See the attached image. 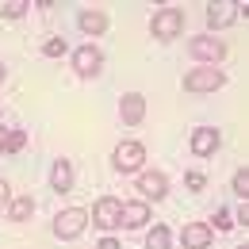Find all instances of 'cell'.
Listing matches in <instances>:
<instances>
[{
	"label": "cell",
	"instance_id": "cell-1",
	"mask_svg": "<svg viewBox=\"0 0 249 249\" xmlns=\"http://www.w3.org/2000/svg\"><path fill=\"white\" fill-rule=\"evenodd\" d=\"M184 8H177V4H169V8H161V12H154V19H150V31H154V38H161V42H169V38H177V35L184 31Z\"/></svg>",
	"mask_w": 249,
	"mask_h": 249
},
{
	"label": "cell",
	"instance_id": "cell-2",
	"mask_svg": "<svg viewBox=\"0 0 249 249\" xmlns=\"http://www.w3.org/2000/svg\"><path fill=\"white\" fill-rule=\"evenodd\" d=\"M226 85V73L218 69V65H196L192 73H184V92H215Z\"/></svg>",
	"mask_w": 249,
	"mask_h": 249
},
{
	"label": "cell",
	"instance_id": "cell-3",
	"mask_svg": "<svg viewBox=\"0 0 249 249\" xmlns=\"http://www.w3.org/2000/svg\"><path fill=\"white\" fill-rule=\"evenodd\" d=\"M85 226H89V211H85V207H65V211L54 215V234H58L62 242L81 238V234H85Z\"/></svg>",
	"mask_w": 249,
	"mask_h": 249
},
{
	"label": "cell",
	"instance_id": "cell-4",
	"mask_svg": "<svg viewBox=\"0 0 249 249\" xmlns=\"http://www.w3.org/2000/svg\"><path fill=\"white\" fill-rule=\"evenodd\" d=\"M188 50H192V58L199 65H218L226 58V42H222L218 35H196V38L188 42Z\"/></svg>",
	"mask_w": 249,
	"mask_h": 249
},
{
	"label": "cell",
	"instance_id": "cell-5",
	"mask_svg": "<svg viewBox=\"0 0 249 249\" xmlns=\"http://www.w3.org/2000/svg\"><path fill=\"white\" fill-rule=\"evenodd\" d=\"M119 211H123V199H115V196H100L89 218H92L100 230H107V234H111V230L119 226Z\"/></svg>",
	"mask_w": 249,
	"mask_h": 249
},
{
	"label": "cell",
	"instance_id": "cell-6",
	"mask_svg": "<svg viewBox=\"0 0 249 249\" xmlns=\"http://www.w3.org/2000/svg\"><path fill=\"white\" fill-rule=\"evenodd\" d=\"M73 69H77V77H96V73L104 69V54H100V46H92V42L77 46V50H73Z\"/></svg>",
	"mask_w": 249,
	"mask_h": 249
},
{
	"label": "cell",
	"instance_id": "cell-7",
	"mask_svg": "<svg viewBox=\"0 0 249 249\" xmlns=\"http://www.w3.org/2000/svg\"><path fill=\"white\" fill-rule=\"evenodd\" d=\"M146 165V146L142 142H119L115 146V169L119 173H138Z\"/></svg>",
	"mask_w": 249,
	"mask_h": 249
},
{
	"label": "cell",
	"instance_id": "cell-8",
	"mask_svg": "<svg viewBox=\"0 0 249 249\" xmlns=\"http://www.w3.org/2000/svg\"><path fill=\"white\" fill-rule=\"evenodd\" d=\"M238 16H242V4H238V0L211 4V8H207V27H211V31H222V27H230Z\"/></svg>",
	"mask_w": 249,
	"mask_h": 249
},
{
	"label": "cell",
	"instance_id": "cell-9",
	"mask_svg": "<svg viewBox=\"0 0 249 249\" xmlns=\"http://www.w3.org/2000/svg\"><path fill=\"white\" fill-rule=\"evenodd\" d=\"M119 119H123V126H138L146 119V96L142 92H126L123 100H119Z\"/></svg>",
	"mask_w": 249,
	"mask_h": 249
},
{
	"label": "cell",
	"instance_id": "cell-10",
	"mask_svg": "<svg viewBox=\"0 0 249 249\" xmlns=\"http://www.w3.org/2000/svg\"><path fill=\"white\" fill-rule=\"evenodd\" d=\"M138 196H142V203H146V199H165V192H169V177H165V173H142V177H138Z\"/></svg>",
	"mask_w": 249,
	"mask_h": 249
},
{
	"label": "cell",
	"instance_id": "cell-11",
	"mask_svg": "<svg viewBox=\"0 0 249 249\" xmlns=\"http://www.w3.org/2000/svg\"><path fill=\"white\" fill-rule=\"evenodd\" d=\"M211 238H215V230H211L207 222H188L184 230H180L184 249H211Z\"/></svg>",
	"mask_w": 249,
	"mask_h": 249
},
{
	"label": "cell",
	"instance_id": "cell-12",
	"mask_svg": "<svg viewBox=\"0 0 249 249\" xmlns=\"http://www.w3.org/2000/svg\"><path fill=\"white\" fill-rule=\"evenodd\" d=\"M218 142H222V138H218L215 126H196V130H192V154L196 157H211L218 150Z\"/></svg>",
	"mask_w": 249,
	"mask_h": 249
},
{
	"label": "cell",
	"instance_id": "cell-13",
	"mask_svg": "<svg viewBox=\"0 0 249 249\" xmlns=\"http://www.w3.org/2000/svg\"><path fill=\"white\" fill-rule=\"evenodd\" d=\"M146 218H150V203L130 199V203H123V211H119V226H126V230H138V226H146Z\"/></svg>",
	"mask_w": 249,
	"mask_h": 249
},
{
	"label": "cell",
	"instance_id": "cell-14",
	"mask_svg": "<svg viewBox=\"0 0 249 249\" xmlns=\"http://www.w3.org/2000/svg\"><path fill=\"white\" fill-rule=\"evenodd\" d=\"M50 188L62 196V192H73V161L69 157H58L50 165Z\"/></svg>",
	"mask_w": 249,
	"mask_h": 249
},
{
	"label": "cell",
	"instance_id": "cell-15",
	"mask_svg": "<svg viewBox=\"0 0 249 249\" xmlns=\"http://www.w3.org/2000/svg\"><path fill=\"white\" fill-rule=\"evenodd\" d=\"M77 23H81V31H85V35H104V31H107V16H104V12H96V8L81 12V16H77Z\"/></svg>",
	"mask_w": 249,
	"mask_h": 249
},
{
	"label": "cell",
	"instance_id": "cell-16",
	"mask_svg": "<svg viewBox=\"0 0 249 249\" xmlns=\"http://www.w3.org/2000/svg\"><path fill=\"white\" fill-rule=\"evenodd\" d=\"M35 215V199L31 196H16V199H8V218L12 222H27Z\"/></svg>",
	"mask_w": 249,
	"mask_h": 249
},
{
	"label": "cell",
	"instance_id": "cell-17",
	"mask_svg": "<svg viewBox=\"0 0 249 249\" xmlns=\"http://www.w3.org/2000/svg\"><path fill=\"white\" fill-rule=\"evenodd\" d=\"M169 246H173V234H169V226L157 222L154 230L146 234V249H169Z\"/></svg>",
	"mask_w": 249,
	"mask_h": 249
},
{
	"label": "cell",
	"instance_id": "cell-18",
	"mask_svg": "<svg viewBox=\"0 0 249 249\" xmlns=\"http://www.w3.org/2000/svg\"><path fill=\"white\" fill-rule=\"evenodd\" d=\"M42 54H46V58H62V54H69V42L54 35V38H46V42H42Z\"/></svg>",
	"mask_w": 249,
	"mask_h": 249
},
{
	"label": "cell",
	"instance_id": "cell-19",
	"mask_svg": "<svg viewBox=\"0 0 249 249\" xmlns=\"http://www.w3.org/2000/svg\"><path fill=\"white\" fill-rule=\"evenodd\" d=\"M27 146V134L23 130H8V142H4V154H19Z\"/></svg>",
	"mask_w": 249,
	"mask_h": 249
},
{
	"label": "cell",
	"instance_id": "cell-20",
	"mask_svg": "<svg viewBox=\"0 0 249 249\" xmlns=\"http://www.w3.org/2000/svg\"><path fill=\"white\" fill-rule=\"evenodd\" d=\"M234 192L242 196V203L249 199V169H238V173H234Z\"/></svg>",
	"mask_w": 249,
	"mask_h": 249
},
{
	"label": "cell",
	"instance_id": "cell-21",
	"mask_svg": "<svg viewBox=\"0 0 249 249\" xmlns=\"http://www.w3.org/2000/svg\"><path fill=\"white\" fill-rule=\"evenodd\" d=\"M0 12H4V16H8V19H19V16H23V12H27V0H12V4H4V8H0Z\"/></svg>",
	"mask_w": 249,
	"mask_h": 249
},
{
	"label": "cell",
	"instance_id": "cell-22",
	"mask_svg": "<svg viewBox=\"0 0 249 249\" xmlns=\"http://www.w3.org/2000/svg\"><path fill=\"white\" fill-rule=\"evenodd\" d=\"M184 180H188V188H192V192H199V188L207 184V177H203V173H199V169H192V173H188Z\"/></svg>",
	"mask_w": 249,
	"mask_h": 249
},
{
	"label": "cell",
	"instance_id": "cell-23",
	"mask_svg": "<svg viewBox=\"0 0 249 249\" xmlns=\"http://www.w3.org/2000/svg\"><path fill=\"white\" fill-rule=\"evenodd\" d=\"M230 226H234V215H230V211L222 207V211L215 215V230H230Z\"/></svg>",
	"mask_w": 249,
	"mask_h": 249
},
{
	"label": "cell",
	"instance_id": "cell-24",
	"mask_svg": "<svg viewBox=\"0 0 249 249\" xmlns=\"http://www.w3.org/2000/svg\"><path fill=\"white\" fill-rule=\"evenodd\" d=\"M234 215V222H242V226H249V203H242L238 211H230Z\"/></svg>",
	"mask_w": 249,
	"mask_h": 249
},
{
	"label": "cell",
	"instance_id": "cell-25",
	"mask_svg": "<svg viewBox=\"0 0 249 249\" xmlns=\"http://www.w3.org/2000/svg\"><path fill=\"white\" fill-rule=\"evenodd\" d=\"M8 199H12V192H8V184L0 180V207H8Z\"/></svg>",
	"mask_w": 249,
	"mask_h": 249
},
{
	"label": "cell",
	"instance_id": "cell-26",
	"mask_svg": "<svg viewBox=\"0 0 249 249\" xmlns=\"http://www.w3.org/2000/svg\"><path fill=\"white\" fill-rule=\"evenodd\" d=\"M100 249H119V242H115V238H111V234H107V238H104V242H100Z\"/></svg>",
	"mask_w": 249,
	"mask_h": 249
},
{
	"label": "cell",
	"instance_id": "cell-27",
	"mask_svg": "<svg viewBox=\"0 0 249 249\" xmlns=\"http://www.w3.org/2000/svg\"><path fill=\"white\" fill-rule=\"evenodd\" d=\"M4 142H8V130L0 126V154H4Z\"/></svg>",
	"mask_w": 249,
	"mask_h": 249
},
{
	"label": "cell",
	"instance_id": "cell-28",
	"mask_svg": "<svg viewBox=\"0 0 249 249\" xmlns=\"http://www.w3.org/2000/svg\"><path fill=\"white\" fill-rule=\"evenodd\" d=\"M0 81H4V65H0Z\"/></svg>",
	"mask_w": 249,
	"mask_h": 249
},
{
	"label": "cell",
	"instance_id": "cell-29",
	"mask_svg": "<svg viewBox=\"0 0 249 249\" xmlns=\"http://www.w3.org/2000/svg\"><path fill=\"white\" fill-rule=\"evenodd\" d=\"M238 249H249V246H238Z\"/></svg>",
	"mask_w": 249,
	"mask_h": 249
}]
</instances>
